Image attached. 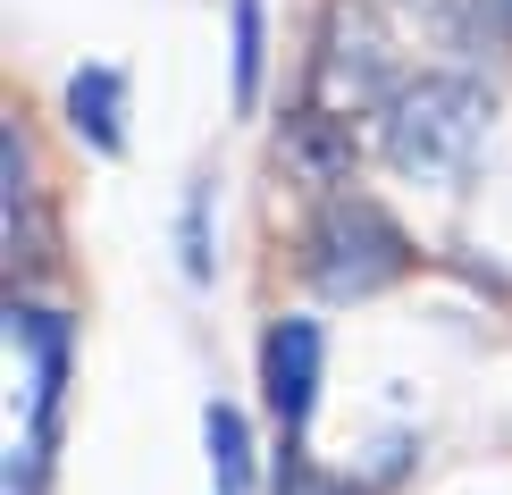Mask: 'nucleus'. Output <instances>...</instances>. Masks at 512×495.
<instances>
[{
	"mask_svg": "<svg viewBox=\"0 0 512 495\" xmlns=\"http://www.w3.org/2000/svg\"><path fill=\"white\" fill-rule=\"evenodd\" d=\"M311 101L328 118H353V110H387V101L403 93L395 84V34H387V17L378 9H361V0H336L328 9V26H319V59H311Z\"/></svg>",
	"mask_w": 512,
	"mask_h": 495,
	"instance_id": "7ed1b4c3",
	"label": "nucleus"
},
{
	"mask_svg": "<svg viewBox=\"0 0 512 495\" xmlns=\"http://www.w3.org/2000/svg\"><path fill=\"white\" fill-rule=\"evenodd\" d=\"M319 378H328L319 328L311 319H269V336H261V403L277 412V428H286L294 445H303V428L319 412Z\"/></svg>",
	"mask_w": 512,
	"mask_h": 495,
	"instance_id": "20e7f679",
	"label": "nucleus"
},
{
	"mask_svg": "<svg viewBox=\"0 0 512 495\" xmlns=\"http://www.w3.org/2000/svg\"><path fill=\"white\" fill-rule=\"evenodd\" d=\"M202 445H210V470H219V495H252L261 454H252V428L236 403H202Z\"/></svg>",
	"mask_w": 512,
	"mask_h": 495,
	"instance_id": "0eeeda50",
	"label": "nucleus"
},
{
	"mask_svg": "<svg viewBox=\"0 0 512 495\" xmlns=\"http://www.w3.org/2000/svg\"><path fill=\"white\" fill-rule=\"evenodd\" d=\"M9 336H17V353L34 361V437H51V412H59V378H68V311H51V303H26L17 294L9 303Z\"/></svg>",
	"mask_w": 512,
	"mask_h": 495,
	"instance_id": "39448f33",
	"label": "nucleus"
},
{
	"mask_svg": "<svg viewBox=\"0 0 512 495\" xmlns=\"http://www.w3.org/2000/svg\"><path fill=\"white\" fill-rule=\"evenodd\" d=\"M227 34H236V110H261V0H227Z\"/></svg>",
	"mask_w": 512,
	"mask_h": 495,
	"instance_id": "1a4fd4ad",
	"label": "nucleus"
},
{
	"mask_svg": "<svg viewBox=\"0 0 512 495\" xmlns=\"http://www.w3.org/2000/svg\"><path fill=\"white\" fill-rule=\"evenodd\" d=\"M403 261H412V244H403V227L378 202H328L319 210V227H311V286L328 294V303H361V294L395 286Z\"/></svg>",
	"mask_w": 512,
	"mask_h": 495,
	"instance_id": "f03ea898",
	"label": "nucleus"
},
{
	"mask_svg": "<svg viewBox=\"0 0 512 495\" xmlns=\"http://www.w3.org/2000/svg\"><path fill=\"white\" fill-rule=\"evenodd\" d=\"M286 160L294 168H311V177H336L353 152H345V118H328V110H311V118H286Z\"/></svg>",
	"mask_w": 512,
	"mask_h": 495,
	"instance_id": "6e6552de",
	"label": "nucleus"
},
{
	"mask_svg": "<svg viewBox=\"0 0 512 495\" xmlns=\"http://www.w3.org/2000/svg\"><path fill=\"white\" fill-rule=\"evenodd\" d=\"M185 269H194V286H210V193L202 185L185 202Z\"/></svg>",
	"mask_w": 512,
	"mask_h": 495,
	"instance_id": "9b49d317",
	"label": "nucleus"
},
{
	"mask_svg": "<svg viewBox=\"0 0 512 495\" xmlns=\"http://www.w3.org/2000/svg\"><path fill=\"white\" fill-rule=\"evenodd\" d=\"M487 126H496V93H487L479 76H412L403 93L378 110V160L395 168V177L412 185H454L462 168L479 160Z\"/></svg>",
	"mask_w": 512,
	"mask_h": 495,
	"instance_id": "f257e3e1",
	"label": "nucleus"
},
{
	"mask_svg": "<svg viewBox=\"0 0 512 495\" xmlns=\"http://www.w3.org/2000/svg\"><path fill=\"white\" fill-rule=\"evenodd\" d=\"M68 126L93 143L101 160H118V152H126V68L84 59V68L68 76Z\"/></svg>",
	"mask_w": 512,
	"mask_h": 495,
	"instance_id": "423d86ee",
	"label": "nucleus"
},
{
	"mask_svg": "<svg viewBox=\"0 0 512 495\" xmlns=\"http://www.w3.org/2000/svg\"><path fill=\"white\" fill-rule=\"evenodd\" d=\"M0 210L9 227L26 219V126H0Z\"/></svg>",
	"mask_w": 512,
	"mask_h": 495,
	"instance_id": "9d476101",
	"label": "nucleus"
}]
</instances>
